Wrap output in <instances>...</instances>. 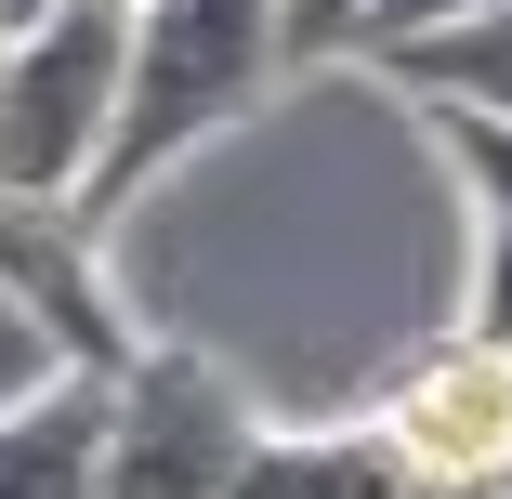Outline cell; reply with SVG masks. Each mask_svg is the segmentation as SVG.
I'll use <instances>...</instances> for the list:
<instances>
[{"label":"cell","mask_w":512,"mask_h":499,"mask_svg":"<svg viewBox=\"0 0 512 499\" xmlns=\"http://www.w3.org/2000/svg\"><path fill=\"white\" fill-rule=\"evenodd\" d=\"M381 447L421 499H512V355L447 329L421 368L381 394Z\"/></svg>","instance_id":"277c9868"},{"label":"cell","mask_w":512,"mask_h":499,"mask_svg":"<svg viewBox=\"0 0 512 499\" xmlns=\"http://www.w3.org/2000/svg\"><path fill=\"white\" fill-rule=\"evenodd\" d=\"M250 394L197 355V342H158L119 368V434H106V499H224L237 460H250Z\"/></svg>","instance_id":"3957f363"},{"label":"cell","mask_w":512,"mask_h":499,"mask_svg":"<svg viewBox=\"0 0 512 499\" xmlns=\"http://www.w3.org/2000/svg\"><path fill=\"white\" fill-rule=\"evenodd\" d=\"M447 14H473V0H394V14H381V40H407V27H447Z\"/></svg>","instance_id":"7c38bea8"},{"label":"cell","mask_w":512,"mask_h":499,"mask_svg":"<svg viewBox=\"0 0 512 499\" xmlns=\"http://www.w3.org/2000/svg\"><path fill=\"white\" fill-rule=\"evenodd\" d=\"M0 66H14V27H0Z\"/></svg>","instance_id":"5bb4252c"},{"label":"cell","mask_w":512,"mask_h":499,"mask_svg":"<svg viewBox=\"0 0 512 499\" xmlns=\"http://www.w3.org/2000/svg\"><path fill=\"white\" fill-rule=\"evenodd\" d=\"M66 368H79V355H66V329H53V316L27 303L14 276H0V408H27V394H53Z\"/></svg>","instance_id":"9c48e42d"},{"label":"cell","mask_w":512,"mask_h":499,"mask_svg":"<svg viewBox=\"0 0 512 499\" xmlns=\"http://www.w3.org/2000/svg\"><path fill=\"white\" fill-rule=\"evenodd\" d=\"M289 66V0H132V79H119V132L79 211L145 197L184 145H211L224 119L263 106V79Z\"/></svg>","instance_id":"6da1fadb"},{"label":"cell","mask_w":512,"mask_h":499,"mask_svg":"<svg viewBox=\"0 0 512 499\" xmlns=\"http://www.w3.org/2000/svg\"><path fill=\"white\" fill-rule=\"evenodd\" d=\"M460 329L512 355V237H499V224H486V250H473V316H460Z\"/></svg>","instance_id":"8fae6325"},{"label":"cell","mask_w":512,"mask_h":499,"mask_svg":"<svg viewBox=\"0 0 512 499\" xmlns=\"http://www.w3.org/2000/svg\"><path fill=\"white\" fill-rule=\"evenodd\" d=\"M224 499H421V486L381 447V421H342V434H250Z\"/></svg>","instance_id":"52a82bcc"},{"label":"cell","mask_w":512,"mask_h":499,"mask_svg":"<svg viewBox=\"0 0 512 499\" xmlns=\"http://www.w3.org/2000/svg\"><path fill=\"white\" fill-rule=\"evenodd\" d=\"M40 14H53V0H0V27H14V40H27V27H40Z\"/></svg>","instance_id":"4fadbf2b"},{"label":"cell","mask_w":512,"mask_h":499,"mask_svg":"<svg viewBox=\"0 0 512 499\" xmlns=\"http://www.w3.org/2000/svg\"><path fill=\"white\" fill-rule=\"evenodd\" d=\"M119 79H132V0H53L0 66V197L79 211L119 132Z\"/></svg>","instance_id":"7a4b0ae2"},{"label":"cell","mask_w":512,"mask_h":499,"mask_svg":"<svg viewBox=\"0 0 512 499\" xmlns=\"http://www.w3.org/2000/svg\"><path fill=\"white\" fill-rule=\"evenodd\" d=\"M368 66L407 92V106H473V119H512V0H473V14H447V27L368 40Z\"/></svg>","instance_id":"8992f818"},{"label":"cell","mask_w":512,"mask_h":499,"mask_svg":"<svg viewBox=\"0 0 512 499\" xmlns=\"http://www.w3.org/2000/svg\"><path fill=\"white\" fill-rule=\"evenodd\" d=\"M434 119V145H447V171L473 184V211L512 237V119H473V106H421Z\"/></svg>","instance_id":"ba28073f"},{"label":"cell","mask_w":512,"mask_h":499,"mask_svg":"<svg viewBox=\"0 0 512 499\" xmlns=\"http://www.w3.org/2000/svg\"><path fill=\"white\" fill-rule=\"evenodd\" d=\"M381 14H394V0H289V66H316V53H368Z\"/></svg>","instance_id":"30bf717a"},{"label":"cell","mask_w":512,"mask_h":499,"mask_svg":"<svg viewBox=\"0 0 512 499\" xmlns=\"http://www.w3.org/2000/svg\"><path fill=\"white\" fill-rule=\"evenodd\" d=\"M106 434H119V368H66L53 394L0 408V499H106Z\"/></svg>","instance_id":"5b68a950"}]
</instances>
